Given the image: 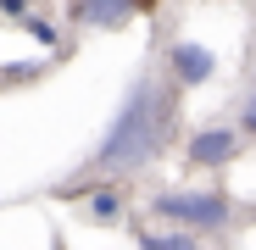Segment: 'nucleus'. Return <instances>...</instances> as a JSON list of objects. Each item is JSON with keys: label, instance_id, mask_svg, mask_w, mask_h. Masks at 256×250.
<instances>
[{"label": "nucleus", "instance_id": "obj_8", "mask_svg": "<svg viewBox=\"0 0 256 250\" xmlns=\"http://www.w3.org/2000/svg\"><path fill=\"white\" fill-rule=\"evenodd\" d=\"M0 11L6 17H28V0H0Z\"/></svg>", "mask_w": 256, "mask_h": 250}, {"label": "nucleus", "instance_id": "obj_3", "mask_svg": "<svg viewBox=\"0 0 256 250\" xmlns=\"http://www.w3.org/2000/svg\"><path fill=\"white\" fill-rule=\"evenodd\" d=\"M134 11L140 0H72V22H90V28H122Z\"/></svg>", "mask_w": 256, "mask_h": 250}, {"label": "nucleus", "instance_id": "obj_5", "mask_svg": "<svg viewBox=\"0 0 256 250\" xmlns=\"http://www.w3.org/2000/svg\"><path fill=\"white\" fill-rule=\"evenodd\" d=\"M167 67H173V78H178V83H206V78H212V67H218V56H212L206 45H190V39H184V45L167 50Z\"/></svg>", "mask_w": 256, "mask_h": 250}, {"label": "nucleus", "instance_id": "obj_1", "mask_svg": "<svg viewBox=\"0 0 256 250\" xmlns=\"http://www.w3.org/2000/svg\"><path fill=\"white\" fill-rule=\"evenodd\" d=\"M167 134H173V89H167L162 78H140L134 89H128L122 111L112 117L100 150L90 156V173H100V178L140 173L150 156H162Z\"/></svg>", "mask_w": 256, "mask_h": 250}, {"label": "nucleus", "instance_id": "obj_4", "mask_svg": "<svg viewBox=\"0 0 256 250\" xmlns=\"http://www.w3.org/2000/svg\"><path fill=\"white\" fill-rule=\"evenodd\" d=\"M234 150H240V134H234V128H200V134L190 139V161H195V167H223Z\"/></svg>", "mask_w": 256, "mask_h": 250}, {"label": "nucleus", "instance_id": "obj_2", "mask_svg": "<svg viewBox=\"0 0 256 250\" xmlns=\"http://www.w3.org/2000/svg\"><path fill=\"white\" fill-rule=\"evenodd\" d=\"M150 206H156V217L178 223V228H190V234H206V228H223V223H228V195H218V189H178V195H156Z\"/></svg>", "mask_w": 256, "mask_h": 250}, {"label": "nucleus", "instance_id": "obj_6", "mask_svg": "<svg viewBox=\"0 0 256 250\" xmlns=\"http://www.w3.org/2000/svg\"><path fill=\"white\" fill-rule=\"evenodd\" d=\"M84 212H90L95 223H117V217H122V189H117V184L90 189V195H84Z\"/></svg>", "mask_w": 256, "mask_h": 250}, {"label": "nucleus", "instance_id": "obj_7", "mask_svg": "<svg viewBox=\"0 0 256 250\" xmlns=\"http://www.w3.org/2000/svg\"><path fill=\"white\" fill-rule=\"evenodd\" d=\"M140 250H195L190 228H162V234H140Z\"/></svg>", "mask_w": 256, "mask_h": 250}, {"label": "nucleus", "instance_id": "obj_9", "mask_svg": "<svg viewBox=\"0 0 256 250\" xmlns=\"http://www.w3.org/2000/svg\"><path fill=\"white\" fill-rule=\"evenodd\" d=\"M245 128L256 134V95H250V106H245Z\"/></svg>", "mask_w": 256, "mask_h": 250}]
</instances>
